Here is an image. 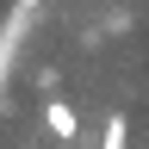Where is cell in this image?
<instances>
[{
    "mask_svg": "<svg viewBox=\"0 0 149 149\" xmlns=\"http://www.w3.org/2000/svg\"><path fill=\"white\" fill-rule=\"evenodd\" d=\"M13 6H25V13H31V6H44V0H13Z\"/></svg>",
    "mask_w": 149,
    "mask_h": 149,
    "instance_id": "3957f363",
    "label": "cell"
},
{
    "mask_svg": "<svg viewBox=\"0 0 149 149\" xmlns=\"http://www.w3.org/2000/svg\"><path fill=\"white\" fill-rule=\"evenodd\" d=\"M44 124H50L62 143H74V137H81V112H74L68 100H50V106H44Z\"/></svg>",
    "mask_w": 149,
    "mask_h": 149,
    "instance_id": "6da1fadb",
    "label": "cell"
},
{
    "mask_svg": "<svg viewBox=\"0 0 149 149\" xmlns=\"http://www.w3.org/2000/svg\"><path fill=\"white\" fill-rule=\"evenodd\" d=\"M100 149H124V112L106 118V143H100Z\"/></svg>",
    "mask_w": 149,
    "mask_h": 149,
    "instance_id": "7a4b0ae2",
    "label": "cell"
}]
</instances>
